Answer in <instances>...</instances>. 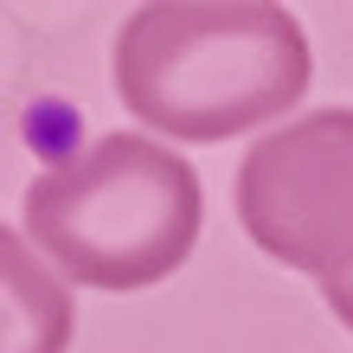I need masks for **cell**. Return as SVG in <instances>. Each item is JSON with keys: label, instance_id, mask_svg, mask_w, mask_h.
Wrapping results in <instances>:
<instances>
[{"label": "cell", "instance_id": "cell-5", "mask_svg": "<svg viewBox=\"0 0 353 353\" xmlns=\"http://www.w3.org/2000/svg\"><path fill=\"white\" fill-rule=\"evenodd\" d=\"M321 302L341 315V327H353V276H347V283H327V289H321Z\"/></svg>", "mask_w": 353, "mask_h": 353}, {"label": "cell", "instance_id": "cell-2", "mask_svg": "<svg viewBox=\"0 0 353 353\" xmlns=\"http://www.w3.org/2000/svg\"><path fill=\"white\" fill-rule=\"evenodd\" d=\"M26 238L71 283L148 289L199 238V174L148 135H103L26 186Z\"/></svg>", "mask_w": 353, "mask_h": 353}, {"label": "cell", "instance_id": "cell-4", "mask_svg": "<svg viewBox=\"0 0 353 353\" xmlns=\"http://www.w3.org/2000/svg\"><path fill=\"white\" fill-rule=\"evenodd\" d=\"M71 321L65 276L32 251V238L0 225V353H65Z\"/></svg>", "mask_w": 353, "mask_h": 353}, {"label": "cell", "instance_id": "cell-3", "mask_svg": "<svg viewBox=\"0 0 353 353\" xmlns=\"http://www.w3.org/2000/svg\"><path fill=\"white\" fill-rule=\"evenodd\" d=\"M238 219L257 251L327 283L353 276V110H308L238 161Z\"/></svg>", "mask_w": 353, "mask_h": 353}, {"label": "cell", "instance_id": "cell-1", "mask_svg": "<svg viewBox=\"0 0 353 353\" xmlns=\"http://www.w3.org/2000/svg\"><path fill=\"white\" fill-rule=\"evenodd\" d=\"M308 39L263 0H154L116 32V97L174 141H225L296 110Z\"/></svg>", "mask_w": 353, "mask_h": 353}]
</instances>
